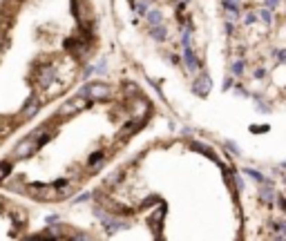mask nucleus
Here are the masks:
<instances>
[{"label":"nucleus","instance_id":"nucleus-12","mask_svg":"<svg viewBox=\"0 0 286 241\" xmlns=\"http://www.w3.org/2000/svg\"><path fill=\"white\" fill-rule=\"evenodd\" d=\"M163 23V14L159 12V9H150L148 14H145V25L148 27H154V25H161Z\"/></svg>","mask_w":286,"mask_h":241},{"label":"nucleus","instance_id":"nucleus-28","mask_svg":"<svg viewBox=\"0 0 286 241\" xmlns=\"http://www.w3.org/2000/svg\"><path fill=\"white\" fill-rule=\"evenodd\" d=\"M264 74H266V71H264V69H255V76H257V78H262Z\"/></svg>","mask_w":286,"mask_h":241},{"label":"nucleus","instance_id":"nucleus-14","mask_svg":"<svg viewBox=\"0 0 286 241\" xmlns=\"http://www.w3.org/2000/svg\"><path fill=\"white\" fill-rule=\"evenodd\" d=\"M103 161H105V152L98 150V152H94V154H90V158H87V168H90V170H96Z\"/></svg>","mask_w":286,"mask_h":241},{"label":"nucleus","instance_id":"nucleus-25","mask_svg":"<svg viewBox=\"0 0 286 241\" xmlns=\"http://www.w3.org/2000/svg\"><path fill=\"white\" fill-rule=\"evenodd\" d=\"M259 14H262V20H264V23H268V25H270V20H273V16H270L268 9H262Z\"/></svg>","mask_w":286,"mask_h":241},{"label":"nucleus","instance_id":"nucleus-5","mask_svg":"<svg viewBox=\"0 0 286 241\" xmlns=\"http://www.w3.org/2000/svg\"><path fill=\"white\" fill-rule=\"evenodd\" d=\"M98 219H101L103 228H105V234H114V232H119V230H123V228H128L130 225L126 219L114 217V214H110V212H103Z\"/></svg>","mask_w":286,"mask_h":241},{"label":"nucleus","instance_id":"nucleus-27","mask_svg":"<svg viewBox=\"0 0 286 241\" xmlns=\"http://www.w3.org/2000/svg\"><path fill=\"white\" fill-rule=\"evenodd\" d=\"M92 74H94V65H87L85 71H83V76H85V78H90Z\"/></svg>","mask_w":286,"mask_h":241},{"label":"nucleus","instance_id":"nucleus-10","mask_svg":"<svg viewBox=\"0 0 286 241\" xmlns=\"http://www.w3.org/2000/svg\"><path fill=\"white\" fill-rule=\"evenodd\" d=\"M40 105H43V103H40L36 96H32V99H29L27 103H25V107H23V116H25V119H32L36 112L40 110Z\"/></svg>","mask_w":286,"mask_h":241},{"label":"nucleus","instance_id":"nucleus-3","mask_svg":"<svg viewBox=\"0 0 286 241\" xmlns=\"http://www.w3.org/2000/svg\"><path fill=\"white\" fill-rule=\"evenodd\" d=\"M128 107H130V112H132L134 119H148L150 110H152V103H150L141 92H139V94L132 96V103H130Z\"/></svg>","mask_w":286,"mask_h":241},{"label":"nucleus","instance_id":"nucleus-9","mask_svg":"<svg viewBox=\"0 0 286 241\" xmlns=\"http://www.w3.org/2000/svg\"><path fill=\"white\" fill-rule=\"evenodd\" d=\"M192 92H195L197 96H206L208 92H210V78H208V74L197 76V81L192 83Z\"/></svg>","mask_w":286,"mask_h":241},{"label":"nucleus","instance_id":"nucleus-24","mask_svg":"<svg viewBox=\"0 0 286 241\" xmlns=\"http://www.w3.org/2000/svg\"><path fill=\"white\" fill-rule=\"evenodd\" d=\"M128 87H123V90H128V94H139V87H137V83H126Z\"/></svg>","mask_w":286,"mask_h":241},{"label":"nucleus","instance_id":"nucleus-1","mask_svg":"<svg viewBox=\"0 0 286 241\" xmlns=\"http://www.w3.org/2000/svg\"><path fill=\"white\" fill-rule=\"evenodd\" d=\"M110 92H112L110 85L103 83V81H90L87 85L81 87L79 94L85 96V99H90V101H96V103H101V101H107V99H110Z\"/></svg>","mask_w":286,"mask_h":241},{"label":"nucleus","instance_id":"nucleus-4","mask_svg":"<svg viewBox=\"0 0 286 241\" xmlns=\"http://www.w3.org/2000/svg\"><path fill=\"white\" fill-rule=\"evenodd\" d=\"M56 78V65L49 63V65H43V67L36 69V83H38L40 90H49V85L54 83Z\"/></svg>","mask_w":286,"mask_h":241},{"label":"nucleus","instance_id":"nucleus-17","mask_svg":"<svg viewBox=\"0 0 286 241\" xmlns=\"http://www.w3.org/2000/svg\"><path fill=\"white\" fill-rule=\"evenodd\" d=\"M190 147H192V150H197V152H204V154H206V156H210V158H215V154H212V152H210V147H206V145H201V143H197V141H192V143H190Z\"/></svg>","mask_w":286,"mask_h":241},{"label":"nucleus","instance_id":"nucleus-29","mask_svg":"<svg viewBox=\"0 0 286 241\" xmlns=\"http://www.w3.org/2000/svg\"><path fill=\"white\" fill-rule=\"evenodd\" d=\"M266 3L270 5V7H273V5H275V3H277V0H266Z\"/></svg>","mask_w":286,"mask_h":241},{"label":"nucleus","instance_id":"nucleus-18","mask_svg":"<svg viewBox=\"0 0 286 241\" xmlns=\"http://www.w3.org/2000/svg\"><path fill=\"white\" fill-rule=\"evenodd\" d=\"M94 197H96V192H85V194H81V197H76L72 203H74V206L76 203H85V201H90V199H94Z\"/></svg>","mask_w":286,"mask_h":241},{"label":"nucleus","instance_id":"nucleus-13","mask_svg":"<svg viewBox=\"0 0 286 241\" xmlns=\"http://www.w3.org/2000/svg\"><path fill=\"white\" fill-rule=\"evenodd\" d=\"M150 36H152L157 43H163V40H168V29L163 27V23L154 25V27H150Z\"/></svg>","mask_w":286,"mask_h":241},{"label":"nucleus","instance_id":"nucleus-2","mask_svg":"<svg viewBox=\"0 0 286 241\" xmlns=\"http://www.w3.org/2000/svg\"><path fill=\"white\" fill-rule=\"evenodd\" d=\"M87 105H90V101H87L85 96L79 94L76 99L65 101V103L59 107V112H56V119H67V116H74V114H79V112L85 110Z\"/></svg>","mask_w":286,"mask_h":241},{"label":"nucleus","instance_id":"nucleus-19","mask_svg":"<svg viewBox=\"0 0 286 241\" xmlns=\"http://www.w3.org/2000/svg\"><path fill=\"white\" fill-rule=\"evenodd\" d=\"M226 12H239V0H223Z\"/></svg>","mask_w":286,"mask_h":241},{"label":"nucleus","instance_id":"nucleus-15","mask_svg":"<svg viewBox=\"0 0 286 241\" xmlns=\"http://www.w3.org/2000/svg\"><path fill=\"white\" fill-rule=\"evenodd\" d=\"M123 179V174L121 172H112V174H107L105 179H103V188H107V190H112L114 186H117L119 181Z\"/></svg>","mask_w":286,"mask_h":241},{"label":"nucleus","instance_id":"nucleus-6","mask_svg":"<svg viewBox=\"0 0 286 241\" xmlns=\"http://www.w3.org/2000/svg\"><path fill=\"white\" fill-rule=\"evenodd\" d=\"M72 14H74L79 27H90V9L85 0H72Z\"/></svg>","mask_w":286,"mask_h":241},{"label":"nucleus","instance_id":"nucleus-26","mask_svg":"<svg viewBox=\"0 0 286 241\" xmlns=\"http://www.w3.org/2000/svg\"><path fill=\"white\" fill-rule=\"evenodd\" d=\"M56 221H59V214H49V217L45 219V223H47V225H54Z\"/></svg>","mask_w":286,"mask_h":241},{"label":"nucleus","instance_id":"nucleus-8","mask_svg":"<svg viewBox=\"0 0 286 241\" xmlns=\"http://www.w3.org/2000/svg\"><path fill=\"white\" fill-rule=\"evenodd\" d=\"M181 60L186 63V69H188V71H199L201 69L199 58L195 56V52H192L190 45H186V47H184V56H181Z\"/></svg>","mask_w":286,"mask_h":241},{"label":"nucleus","instance_id":"nucleus-7","mask_svg":"<svg viewBox=\"0 0 286 241\" xmlns=\"http://www.w3.org/2000/svg\"><path fill=\"white\" fill-rule=\"evenodd\" d=\"M34 152H38L36 150V138L29 134L27 138H23V141L14 147V158H29Z\"/></svg>","mask_w":286,"mask_h":241},{"label":"nucleus","instance_id":"nucleus-20","mask_svg":"<svg viewBox=\"0 0 286 241\" xmlns=\"http://www.w3.org/2000/svg\"><path fill=\"white\" fill-rule=\"evenodd\" d=\"M244 67H246V65H244V60H235V63H233V74L242 76L244 74Z\"/></svg>","mask_w":286,"mask_h":241},{"label":"nucleus","instance_id":"nucleus-16","mask_svg":"<svg viewBox=\"0 0 286 241\" xmlns=\"http://www.w3.org/2000/svg\"><path fill=\"white\" fill-rule=\"evenodd\" d=\"M9 174H12V161H0V181H5Z\"/></svg>","mask_w":286,"mask_h":241},{"label":"nucleus","instance_id":"nucleus-21","mask_svg":"<svg viewBox=\"0 0 286 241\" xmlns=\"http://www.w3.org/2000/svg\"><path fill=\"white\" fill-rule=\"evenodd\" d=\"M107 71V60H98V65H94V74H105Z\"/></svg>","mask_w":286,"mask_h":241},{"label":"nucleus","instance_id":"nucleus-23","mask_svg":"<svg viewBox=\"0 0 286 241\" xmlns=\"http://www.w3.org/2000/svg\"><path fill=\"white\" fill-rule=\"evenodd\" d=\"M244 172H246V174H251V177L255 179V181H259V183H264V181H266V179H264L262 174H259V172H255V170H244Z\"/></svg>","mask_w":286,"mask_h":241},{"label":"nucleus","instance_id":"nucleus-11","mask_svg":"<svg viewBox=\"0 0 286 241\" xmlns=\"http://www.w3.org/2000/svg\"><path fill=\"white\" fill-rule=\"evenodd\" d=\"M134 14H137L139 18H145V14L152 9V0H134Z\"/></svg>","mask_w":286,"mask_h":241},{"label":"nucleus","instance_id":"nucleus-22","mask_svg":"<svg viewBox=\"0 0 286 241\" xmlns=\"http://www.w3.org/2000/svg\"><path fill=\"white\" fill-rule=\"evenodd\" d=\"M259 199H262L264 203H270L273 201V190H262V192H259Z\"/></svg>","mask_w":286,"mask_h":241}]
</instances>
